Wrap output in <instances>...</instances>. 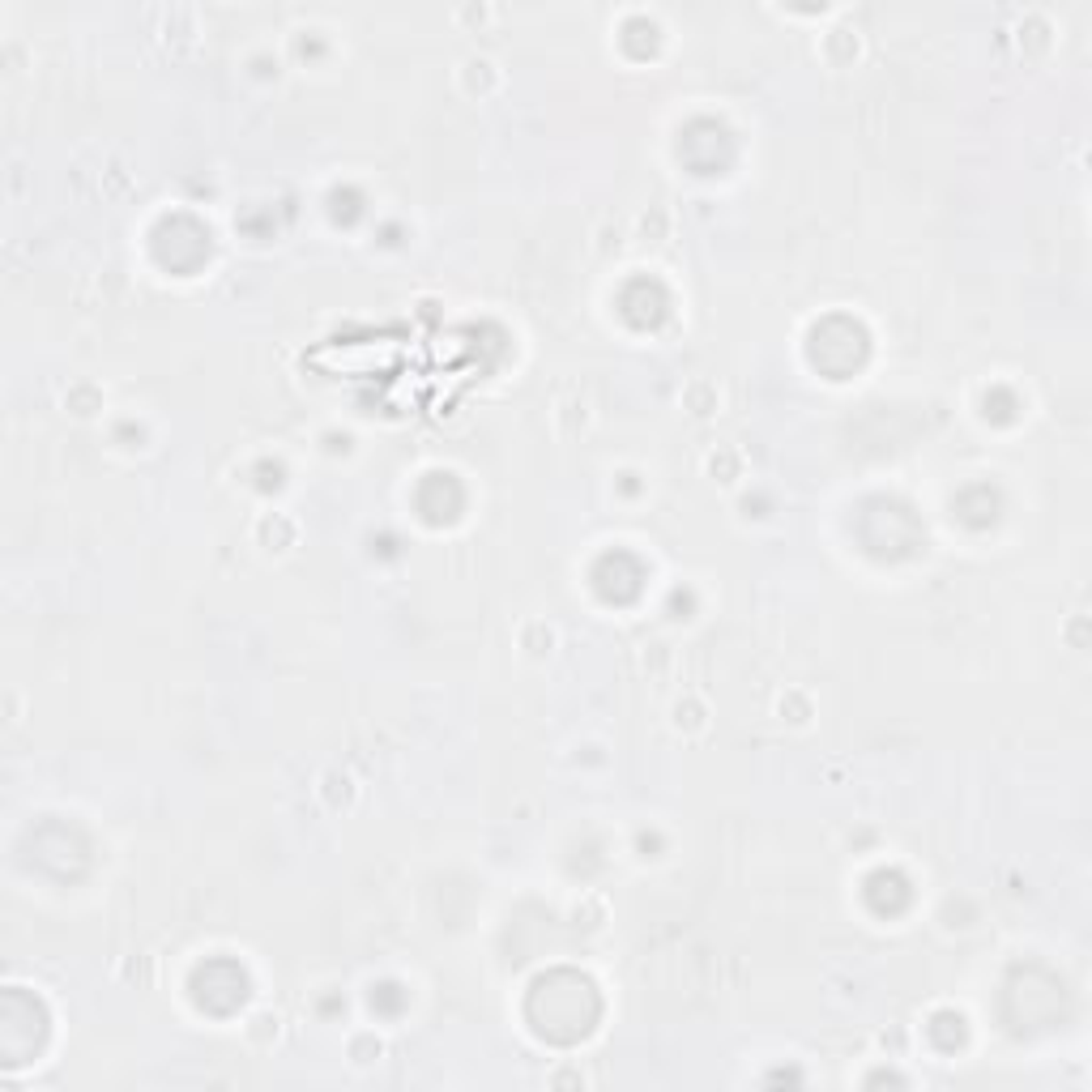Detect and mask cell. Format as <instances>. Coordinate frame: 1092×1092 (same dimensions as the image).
Instances as JSON below:
<instances>
[{
    "label": "cell",
    "mask_w": 1092,
    "mask_h": 1092,
    "mask_svg": "<svg viewBox=\"0 0 1092 1092\" xmlns=\"http://www.w3.org/2000/svg\"><path fill=\"white\" fill-rule=\"evenodd\" d=\"M457 82H461V90H466V95H491V90L499 86V73H495V64H491V60L470 56L466 64H461Z\"/></svg>",
    "instance_id": "6da1fadb"
}]
</instances>
